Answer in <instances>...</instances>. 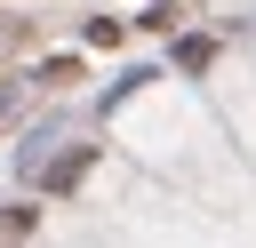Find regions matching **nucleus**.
<instances>
[{"label":"nucleus","instance_id":"2","mask_svg":"<svg viewBox=\"0 0 256 248\" xmlns=\"http://www.w3.org/2000/svg\"><path fill=\"white\" fill-rule=\"evenodd\" d=\"M24 224H32V208H8V216H0V248H8V240H16Z\"/></svg>","mask_w":256,"mask_h":248},{"label":"nucleus","instance_id":"1","mask_svg":"<svg viewBox=\"0 0 256 248\" xmlns=\"http://www.w3.org/2000/svg\"><path fill=\"white\" fill-rule=\"evenodd\" d=\"M88 160H96V144H72L64 160H48V176H40V184H48V192H72V184L88 176Z\"/></svg>","mask_w":256,"mask_h":248}]
</instances>
